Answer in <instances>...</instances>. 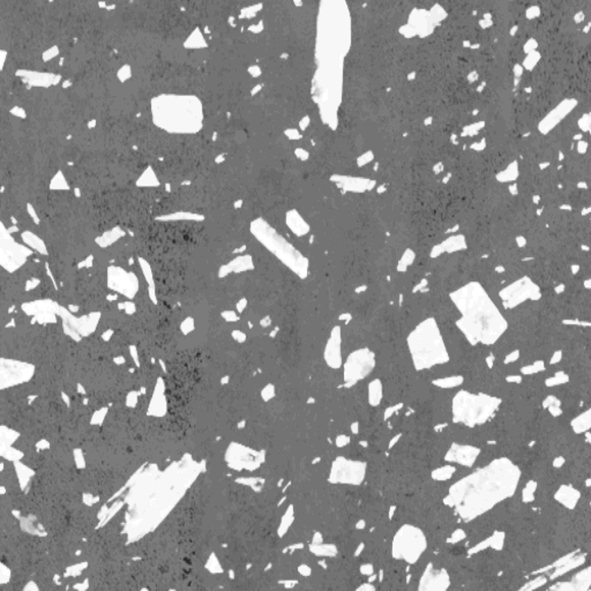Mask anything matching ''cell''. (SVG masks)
<instances>
[{
    "mask_svg": "<svg viewBox=\"0 0 591 591\" xmlns=\"http://www.w3.org/2000/svg\"><path fill=\"white\" fill-rule=\"evenodd\" d=\"M518 482V470L500 458L491 462L451 485L444 503L460 518L470 521L511 497Z\"/></svg>",
    "mask_w": 591,
    "mask_h": 591,
    "instance_id": "cell-1",
    "label": "cell"
},
{
    "mask_svg": "<svg viewBox=\"0 0 591 591\" xmlns=\"http://www.w3.org/2000/svg\"><path fill=\"white\" fill-rule=\"evenodd\" d=\"M155 123L165 130H199L203 120V103L192 95L165 94L151 102Z\"/></svg>",
    "mask_w": 591,
    "mask_h": 591,
    "instance_id": "cell-2",
    "label": "cell"
},
{
    "mask_svg": "<svg viewBox=\"0 0 591 591\" xmlns=\"http://www.w3.org/2000/svg\"><path fill=\"white\" fill-rule=\"evenodd\" d=\"M408 346L416 371L430 370L449 361L444 339L433 320L418 326L408 337Z\"/></svg>",
    "mask_w": 591,
    "mask_h": 591,
    "instance_id": "cell-3",
    "label": "cell"
},
{
    "mask_svg": "<svg viewBox=\"0 0 591 591\" xmlns=\"http://www.w3.org/2000/svg\"><path fill=\"white\" fill-rule=\"evenodd\" d=\"M499 400L460 391L453 399V422L473 427L485 423L497 409Z\"/></svg>",
    "mask_w": 591,
    "mask_h": 591,
    "instance_id": "cell-4",
    "label": "cell"
},
{
    "mask_svg": "<svg viewBox=\"0 0 591 591\" xmlns=\"http://www.w3.org/2000/svg\"><path fill=\"white\" fill-rule=\"evenodd\" d=\"M427 549V538L423 530L415 525H404L397 530L392 544V556L408 565H415Z\"/></svg>",
    "mask_w": 591,
    "mask_h": 591,
    "instance_id": "cell-5",
    "label": "cell"
},
{
    "mask_svg": "<svg viewBox=\"0 0 591 591\" xmlns=\"http://www.w3.org/2000/svg\"><path fill=\"white\" fill-rule=\"evenodd\" d=\"M375 368V356L371 350L359 349L350 353L343 364L344 387L351 388L358 382L368 378Z\"/></svg>",
    "mask_w": 591,
    "mask_h": 591,
    "instance_id": "cell-6",
    "label": "cell"
},
{
    "mask_svg": "<svg viewBox=\"0 0 591 591\" xmlns=\"http://www.w3.org/2000/svg\"><path fill=\"white\" fill-rule=\"evenodd\" d=\"M366 475V463L337 456L332 463L328 482L342 485H361Z\"/></svg>",
    "mask_w": 591,
    "mask_h": 591,
    "instance_id": "cell-7",
    "label": "cell"
},
{
    "mask_svg": "<svg viewBox=\"0 0 591 591\" xmlns=\"http://www.w3.org/2000/svg\"><path fill=\"white\" fill-rule=\"evenodd\" d=\"M451 579L444 568H435L433 563L427 565L420 577L418 590L444 591L449 588Z\"/></svg>",
    "mask_w": 591,
    "mask_h": 591,
    "instance_id": "cell-8",
    "label": "cell"
},
{
    "mask_svg": "<svg viewBox=\"0 0 591 591\" xmlns=\"http://www.w3.org/2000/svg\"><path fill=\"white\" fill-rule=\"evenodd\" d=\"M480 454V448L469 446V444H453L446 453L444 461L470 468L475 465Z\"/></svg>",
    "mask_w": 591,
    "mask_h": 591,
    "instance_id": "cell-9",
    "label": "cell"
},
{
    "mask_svg": "<svg viewBox=\"0 0 591 591\" xmlns=\"http://www.w3.org/2000/svg\"><path fill=\"white\" fill-rule=\"evenodd\" d=\"M325 361L329 368L339 370L342 368V351H341V334L339 329H334L325 350Z\"/></svg>",
    "mask_w": 591,
    "mask_h": 591,
    "instance_id": "cell-10",
    "label": "cell"
},
{
    "mask_svg": "<svg viewBox=\"0 0 591 591\" xmlns=\"http://www.w3.org/2000/svg\"><path fill=\"white\" fill-rule=\"evenodd\" d=\"M384 395V387L380 379H375L368 384V403L371 406H380Z\"/></svg>",
    "mask_w": 591,
    "mask_h": 591,
    "instance_id": "cell-11",
    "label": "cell"
},
{
    "mask_svg": "<svg viewBox=\"0 0 591 591\" xmlns=\"http://www.w3.org/2000/svg\"><path fill=\"white\" fill-rule=\"evenodd\" d=\"M310 552L313 553L315 556H321V558H332L337 554V547L334 544H312L308 546Z\"/></svg>",
    "mask_w": 591,
    "mask_h": 591,
    "instance_id": "cell-12",
    "label": "cell"
},
{
    "mask_svg": "<svg viewBox=\"0 0 591 591\" xmlns=\"http://www.w3.org/2000/svg\"><path fill=\"white\" fill-rule=\"evenodd\" d=\"M455 472H456V467L453 463H448V465H442L440 468L434 469L431 473V477H432V480H437V482H446V480H451Z\"/></svg>",
    "mask_w": 591,
    "mask_h": 591,
    "instance_id": "cell-13",
    "label": "cell"
},
{
    "mask_svg": "<svg viewBox=\"0 0 591 591\" xmlns=\"http://www.w3.org/2000/svg\"><path fill=\"white\" fill-rule=\"evenodd\" d=\"M463 382H465V379L462 375H451V377H446V378L435 379L432 382V384L438 388L453 389L461 386Z\"/></svg>",
    "mask_w": 591,
    "mask_h": 591,
    "instance_id": "cell-14",
    "label": "cell"
},
{
    "mask_svg": "<svg viewBox=\"0 0 591 591\" xmlns=\"http://www.w3.org/2000/svg\"><path fill=\"white\" fill-rule=\"evenodd\" d=\"M294 506L290 505L289 507L287 508V512L284 513L283 518H282V521H281L280 529H279V535L282 537L284 534H287L288 530L290 528L291 525L294 523Z\"/></svg>",
    "mask_w": 591,
    "mask_h": 591,
    "instance_id": "cell-15",
    "label": "cell"
},
{
    "mask_svg": "<svg viewBox=\"0 0 591 591\" xmlns=\"http://www.w3.org/2000/svg\"><path fill=\"white\" fill-rule=\"evenodd\" d=\"M563 491H560L559 494H558V500L561 501L563 504L566 505V506H572V505H575V503L577 501V498H579V494H577L576 491L572 490V489H563Z\"/></svg>",
    "mask_w": 591,
    "mask_h": 591,
    "instance_id": "cell-16",
    "label": "cell"
},
{
    "mask_svg": "<svg viewBox=\"0 0 591 591\" xmlns=\"http://www.w3.org/2000/svg\"><path fill=\"white\" fill-rule=\"evenodd\" d=\"M465 537H467V535H465V530L458 529V530H455V532L451 534V537L447 539V543H449V544H456V543L463 541Z\"/></svg>",
    "mask_w": 591,
    "mask_h": 591,
    "instance_id": "cell-17",
    "label": "cell"
},
{
    "mask_svg": "<svg viewBox=\"0 0 591 591\" xmlns=\"http://www.w3.org/2000/svg\"><path fill=\"white\" fill-rule=\"evenodd\" d=\"M349 444L350 437H348V435H346V434H339V435H337V437H336L335 444L336 446H337V447L342 448L344 447V446H346V444Z\"/></svg>",
    "mask_w": 591,
    "mask_h": 591,
    "instance_id": "cell-18",
    "label": "cell"
},
{
    "mask_svg": "<svg viewBox=\"0 0 591 591\" xmlns=\"http://www.w3.org/2000/svg\"><path fill=\"white\" fill-rule=\"evenodd\" d=\"M361 573L366 576H371L375 574V567L371 563H363L361 566Z\"/></svg>",
    "mask_w": 591,
    "mask_h": 591,
    "instance_id": "cell-19",
    "label": "cell"
},
{
    "mask_svg": "<svg viewBox=\"0 0 591 591\" xmlns=\"http://www.w3.org/2000/svg\"><path fill=\"white\" fill-rule=\"evenodd\" d=\"M298 572L301 574V576L308 577L310 576L312 574L311 567L308 566V565H301V566L298 567Z\"/></svg>",
    "mask_w": 591,
    "mask_h": 591,
    "instance_id": "cell-20",
    "label": "cell"
},
{
    "mask_svg": "<svg viewBox=\"0 0 591 591\" xmlns=\"http://www.w3.org/2000/svg\"><path fill=\"white\" fill-rule=\"evenodd\" d=\"M401 406H402V404H399V406H389V408H387L385 411V420H388L389 417H392L393 413H395L396 410H399Z\"/></svg>",
    "mask_w": 591,
    "mask_h": 591,
    "instance_id": "cell-21",
    "label": "cell"
},
{
    "mask_svg": "<svg viewBox=\"0 0 591 591\" xmlns=\"http://www.w3.org/2000/svg\"><path fill=\"white\" fill-rule=\"evenodd\" d=\"M322 542H323V539H322L321 534L315 532L313 539H312V544H321Z\"/></svg>",
    "mask_w": 591,
    "mask_h": 591,
    "instance_id": "cell-22",
    "label": "cell"
},
{
    "mask_svg": "<svg viewBox=\"0 0 591 591\" xmlns=\"http://www.w3.org/2000/svg\"><path fill=\"white\" fill-rule=\"evenodd\" d=\"M357 590H375V585H372L371 582L366 584H362L361 587L357 588Z\"/></svg>",
    "mask_w": 591,
    "mask_h": 591,
    "instance_id": "cell-23",
    "label": "cell"
},
{
    "mask_svg": "<svg viewBox=\"0 0 591 591\" xmlns=\"http://www.w3.org/2000/svg\"><path fill=\"white\" fill-rule=\"evenodd\" d=\"M364 547L365 545L364 544H363V543H362V544H359V546H358V549L355 551V556H361V553L363 552V550H364Z\"/></svg>",
    "mask_w": 591,
    "mask_h": 591,
    "instance_id": "cell-24",
    "label": "cell"
},
{
    "mask_svg": "<svg viewBox=\"0 0 591 591\" xmlns=\"http://www.w3.org/2000/svg\"><path fill=\"white\" fill-rule=\"evenodd\" d=\"M351 432L353 434H358V432H359V425H358V423H353L351 425Z\"/></svg>",
    "mask_w": 591,
    "mask_h": 591,
    "instance_id": "cell-25",
    "label": "cell"
},
{
    "mask_svg": "<svg viewBox=\"0 0 591 591\" xmlns=\"http://www.w3.org/2000/svg\"><path fill=\"white\" fill-rule=\"evenodd\" d=\"M365 525H366V522H365L364 520H361V521H358L357 525H356V528L364 529Z\"/></svg>",
    "mask_w": 591,
    "mask_h": 591,
    "instance_id": "cell-26",
    "label": "cell"
},
{
    "mask_svg": "<svg viewBox=\"0 0 591 591\" xmlns=\"http://www.w3.org/2000/svg\"><path fill=\"white\" fill-rule=\"evenodd\" d=\"M401 435H402V434H399V435H397V437L394 438V439H393V440L391 441V444H389V448L393 447V446H394V444H395L396 441L399 440L400 437H401Z\"/></svg>",
    "mask_w": 591,
    "mask_h": 591,
    "instance_id": "cell-27",
    "label": "cell"
},
{
    "mask_svg": "<svg viewBox=\"0 0 591 591\" xmlns=\"http://www.w3.org/2000/svg\"><path fill=\"white\" fill-rule=\"evenodd\" d=\"M394 512H395V507L391 508V512H389V518H392V515L394 514Z\"/></svg>",
    "mask_w": 591,
    "mask_h": 591,
    "instance_id": "cell-28",
    "label": "cell"
}]
</instances>
